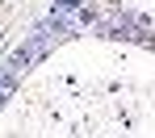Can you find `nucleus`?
Wrapping results in <instances>:
<instances>
[{"mask_svg": "<svg viewBox=\"0 0 155 138\" xmlns=\"http://www.w3.org/2000/svg\"><path fill=\"white\" fill-rule=\"evenodd\" d=\"M80 0H54V8H76Z\"/></svg>", "mask_w": 155, "mask_h": 138, "instance_id": "nucleus-1", "label": "nucleus"}]
</instances>
